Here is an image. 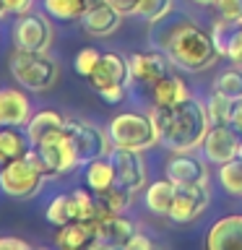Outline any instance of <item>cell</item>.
Returning <instances> with one entry per match:
<instances>
[{"instance_id":"obj_15","label":"cell","mask_w":242,"mask_h":250,"mask_svg":"<svg viewBox=\"0 0 242 250\" xmlns=\"http://www.w3.org/2000/svg\"><path fill=\"white\" fill-rule=\"evenodd\" d=\"M130 78V65H128V58L117 52H101V58L94 68V73L89 76V83L91 89H107V86H115V83H128Z\"/></svg>"},{"instance_id":"obj_44","label":"cell","mask_w":242,"mask_h":250,"mask_svg":"<svg viewBox=\"0 0 242 250\" xmlns=\"http://www.w3.org/2000/svg\"><path fill=\"white\" fill-rule=\"evenodd\" d=\"M240 159H242V144H240Z\"/></svg>"},{"instance_id":"obj_41","label":"cell","mask_w":242,"mask_h":250,"mask_svg":"<svg viewBox=\"0 0 242 250\" xmlns=\"http://www.w3.org/2000/svg\"><path fill=\"white\" fill-rule=\"evenodd\" d=\"M0 250H29V242L19 237H0Z\"/></svg>"},{"instance_id":"obj_3","label":"cell","mask_w":242,"mask_h":250,"mask_svg":"<svg viewBox=\"0 0 242 250\" xmlns=\"http://www.w3.org/2000/svg\"><path fill=\"white\" fill-rule=\"evenodd\" d=\"M44 180H50L42 156L34 146L23 159H16L11 164L0 167V190L11 198H31L42 190Z\"/></svg>"},{"instance_id":"obj_39","label":"cell","mask_w":242,"mask_h":250,"mask_svg":"<svg viewBox=\"0 0 242 250\" xmlns=\"http://www.w3.org/2000/svg\"><path fill=\"white\" fill-rule=\"evenodd\" d=\"M5 8H8V13L23 16V13H31L34 0H5Z\"/></svg>"},{"instance_id":"obj_30","label":"cell","mask_w":242,"mask_h":250,"mask_svg":"<svg viewBox=\"0 0 242 250\" xmlns=\"http://www.w3.org/2000/svg\"><path fill=\"white\" fill-rule=\"evenodd\" d=\"M73 195V206H76V222H97L99 219V198L94 190L78 188L70 193Z\"/></svg>"},{"instance_id":"obj_29","label":"cell","mask_w":242,"mask_h":250,"mask_svg":"<svg viewBox=\"0 0 242 250\" xmlns=\"http://www.w3.org/2000/svg\"><path fill=\"white\" fill-rule=\"evenodd\" d=\"M219 185L224 188V193L242 198V159L240 156L232 162L219 164Z\"/></svg>"},{"instance_id":"obj_43","label":"cell","mask_w":242,"mask_h":250,"mask_svg":"<svg viewBox=\"0 0 242 250\" xmlns=\"http://www.w3.org/2000/svg\"><path fill=\"white\" fill-rule=\"evenodd\" d=\"M195 5H216V0H193Z\"/></svg>"},{"instance_id":"obj_11","label":"cell","mask_w":242,"mask_h":250,"mask_svg":"<svg viewBox=\"0 0 242 250\" xmlns=\"http://www.w3.org/2000/svg\"><path fill=\"white\" fill-rule=\"evenodd\" d=\"M109 159L115 164V177L117 185H122L125 190L138 193L146 188V162L143 151H133V148H112Z\"/></svg>"},{"instance_id":"obj_24","label":"cell","mask_w":242,"mask_h":250,"mask_svg":"<svg viewBox=\"0 0 242 250\" xmlns=\"http://www.w3.org/2000/svg\"><path fill=\"white\" fill-rule=\"evenodd\" d=\"M175 195H177V183H172L169 177L156 180V183L146 185V206L156 216H167Z\"/></svg>"},{"instance_id":"obj_21","label":"cell","mask_w":242,"mask_h":250,"mask_svg":"<svg viewBox=\"0 0 242 250\" xmlns=\"http://www.w3.org/2000/svg\"><path fill=\"white\" fill-rule=\"evenodd\" d=\"M31 151V141L26 130L13 128V125H0V167L16 159H23Z\"/></svg>"},{"instance_id":"obj_28","label":"cell","mask_w":242,"mask_h":250,"mask_svg":"<svg viewBox=\"0 0 242 250\" xmlns=\"http://www.w3.org/2000/svg\"><path fill=\"white\" fill-rule=\"evenodd\" d=\"M214 91L226 97V99H232V102L242 99V68L232 65V68L222 70V73L216 76V81H214Z\"/></svg>"},{"instance_id":"obj_13","label":"cell","mask_w":242,"mask_h":250,"mask_svg":"<svg viewBox=\"0 0 242 250\" xmlns=\"http://www.w3.org/2000/svg\"><path fill=\"white\" fill-rule=\"evenodd\" d=\"M206 156H195V151H172V159L164 164V175L172 183H208V167Z\"/></svg>"},{"instance_id":"obj_2","label":"cell","mask_w":242,"mask_h":250,"mask_svg":"<svg viewBox=\"0 0 242 250\" xmlns=\"http://www.w3.org/2000/svg\"><path fill=\"white\" fill-rule=\"evenodd\" d=\"M161 47L175 65L185 68V70H193V73L211 68L219 58H222L216 50V44H214L211 31L201 29L198 23H187V21L172 26V31L164 37Z\"/></svg>"},{"instance_id":"obj_7","label":"cell","mask_w":242,"mask_h":250,"mask_svg":"<svg viewBox=\"0 0 242 250\" xmlns=\"http://www.w3.org/2000/svg\"><path fill=\"white\" fill-rule=\"evenodd\" d=\"M39 156H42L47 172H50V177H60V175H70V172H76L78 167H83L81 159H78V151L73 146V141L65 130L60 133H52L50 138H44L39 146H34Z\"/></svg>"},{"instance_id":"obj_27","label":"cell","mask_w":242,"mask_h":250,"mask_svg":"<svg viewBox=\"0 0 242 250\" xmlns=\"http://www.w3.org/2000/svg\"><path fill=\"white\" fill-rule=\"evenodd\" d=\"M47 222L52 227H62V224H70L76 222V206H73V195L70 193H62V195H55L50 201V206L44 211Z\"/></svg>"},{"instance_id":"obj_26","label":"cell","mask_w":242,"mask_h":250,"mask_svg":"<svg viewBox=\"0 0 242 250\" xmlns=\"http://www.w3.org/2000/svg\"><path fill=\"white\" fill-rule=\"evenodd\" d=\"M97 198H99V219H104V216H112V214H122V211L130 206L133 193L125 190L122 185H112L109 190L97 193Z\"/></svg>"},{"instance_id":"obj_20","label":"cell","mask_w":242,"mask_h":250,"mask_svg":"<svg viewBox=\"0 0 242 250\" xmlns=\"http://www.w3.org/2000/svg\"><path fill=\"white\" fill-rule=\"evenodd\" d=\"M55 242L62 250H83L97 245V224L94 222H70L58 227Z\"/></svg>"},{"instance_id":"obj_37","label":"cell","mask_w":242,"mask_h":250,"mask_svg":"<svg viewBox=\"0 0 242 250\" xmlns=\"http://www.w3.org/2000/svg\"><path fill=\"white\" fill-rule=\"evenodd\" d=\"M226 125H232V128L242 136V99H234V102H232L229 117H226Z\"/></svg>"},{"instance_id":"obj_33","label":"cell","mask_w":242,"mask_h":250,"mask_svg":"<svg viewBox=\"0 0 242 250\" xmlns=\"http://www.w3.org/2000/svg\"><path fill=\"white\" fill-rule=\"evenodd\" d=\"M99 58H101V52H99V50H94V47H83V50L76 55V60H73L76 73H78V76H83V78H89V76L94 73V68H97Z\"/></svg>"},{"instance_id":"obj_5","label":"cell","mask_w":242,"mask_h":250,"mask_svg":"<svg viewBox=\"0 0 242 250\" xmlns=\"http://www.w3.org/2000/svg\"><path fill=\"white\" fill-rule=\"evenodd\" d=\"M11 76L29 91H47L58 83L60 65L47 52L16 50L11 58Z\"/></svg>"},{"instance_id":"obj_23","label":"cell","mask_w":242,"mask_h":250,"mask_svg":"<svg viewBox=\"0 0 242 250\" xmlns=\"http://www.w3.org/2000/svg\"><path fill=\"white\" fill-rule=\"evenodd\" d=\"M86 172H83V180H86V188L94 193H104L109 190L112 185H117V177H115V164L109 156H97V159L86 162L83 164Z\"/></svg>"},{"instance_id":"obj_38","label":"cell","mask_w":242,"mask_h":250,"mask_svg":"<svg viewBox=\"0 0 242 250\" xmlns=\"http://www.w3.org/2000/svg\"><path fill=\"white\" fill-rule=\"evenodd\" d=\"M107 3L112 5L115 11H120L122 16H136L138 5H141V0H107Z\"/></svg>"},{"instance_id":"obj_10","label":"cell","mask_w":242,"mask_h":250,"mask_svg":"<svg viewBox=\"0 0 242 250\" xmlns=\"http://www.w3.org/2000/svg\"><path fill=\"white\" fill-rule=\"evenodd\" d=\"M240 133L232 128V125H211L206 138L201 144V151L206 156L208 164H224V162H232L240 156Z\"/></svg>"},{"instance_id":"obj_9","label":"cell","mask_w":242,"mask_h":250,"mask_svg":"<svg viewBox=\"0 0 242 250\" xmlns=\"http://www.w3.org/2000/svg\"><path fill=\"white\" fill-rule=\"evenodd\" d=\"M13 44L16 50H34L47 52L52 44V23L42 13H23L16 21L13 29Z\"/></svg>"},{"instance_id":"obj_6","label":"cell","mask_w":242,"mask_h":250,"mask_svg":"<svg viewBox=\"0 0 242 250\" xmlns=\"http://www.w3.org/2000/svg\"><path fill=\"white\" fill-rule=\"evenodd\" d=\"M65 133L70 136V141H73L81 164L97 159V156H109L115 148L107 130H101L99 125H94V123L78 120V117H65Z\"/></svg>"},{"instance_id":"obj_8","label":"cell","mask_w":242,"mask_h":250,"mask_svg":"<svg viewBox=\"0 0 242 250\" xmlns=\"http://www.w3.org/2000/svg\"><path fill=\"white\" fill-rule=\"evenodd\" d=\"M208 203H211L208 183H182L177 185V195L172 201V208L167 216L175 224H190L206 211Z\"/></svg>"},{"instance_id":"obj_31","label":"cell","mask_w":242,"mask_h":250,"mask_svg":"<svg viewBox=\"0 0 242 250\" xmlns=\"http://www.w3.org/2000/svg\"><path fill=\"white\" fill-rule=\"evenodd\" d=\"M172 8H175L172 0H141L136 16H141L143 21H148L154 26V23H161L164 19H167V16L172 13Z\"/></svg>"},{"instance_id":"obj_36","label":"cell","mask_w":242,"mask_h":250,"mask_svg":"<svg viewBox=\"0 0 242 250\" xmlns=\"http://www.w3.org/2000/svg\"><path fill=\"white\" fill-rule=\"evenodd\" d=\"M99 97L107 102V104H120L125 99V83H115V86H107V89L99 91Z\"/></svg>"},{"instance_id":"obj_34","label":"cell","mask_w":242,"mask_h":250,"mask_svg":"<svg viewBox=\"0 0 242 250\" xmlns=\"http://www.w3.org/2000/svg\"><path fill=\"white\" fill-rule=\"evenodd\" d=\"M224 58H229L234 65H240V68H242V23H237V29L232 31L229 42H226Z\"/></svg>"},{"instance_id":"obj_22","label":"cell","mask_w":242,"mask_h":250,"mask_svg":"<svg viewBox=\"0 0 242 250\" xmlns=\"http://www.w3.org/2000/svg\"><path fill=\"white\" fill-rule=\"evenodd\" d=\"M23 130H26L31 146H39L44 138H50L52 133L65 130V117L60 112H55V109H42V112L31 115V120L23 125Z\"/></svg>"},{"instance_id":"obj_17","label":"cell","mask_w":242,"mask_h":250,"mask_svg":"<svg viewBox=\"0 0 242 250\" xmlns=\"http://www.w3.org/2000/svg\"><path fill=\"white\" fill-rule=\"evenodd\" d=\"M206 248L208 250L242 248V214L222 216L216 224H211L206 232Z\"/></svg>"},{"instance_id":"obj_40","label":"cell","mask_w":242,"mask_h":250,"mask_svg":"<svg viewBox=\"0 0 242 250\" xmlns=\"http://www.w3.org/2000/svg\"><path fill=\"white\" fill-rule=\"evenodd\" d=\"M151 248H154V242L148 240L143 232H136V234L128 240V245H125V250H151Z\"/></svg>"},{"instance_id":"obj_35","label":"cell","mask_w":242,"mask_h":250,"mask_svg":"<svg viewBox=\"0 0 242 250\" xmlns=\"http://www.w3.org/2000/svg\"><path fill=\"white\" fill-rule=\"evenodd\" d=\"M216 11L226 21H240L242 23V0H216Z\"/></svg>"},{"instance_id":"obj_32","label":"cell","mask_w":242,"mask_h":250,"mask_svg":"<svg viewBox=\"0 0 242 250\" xmlns=\"http://www.w3.org/2000/svg\"><path fill=\"white\" fill-rule=\"evenodd\" d=\"M229 107H232V99H226V97H222V94L211 91V99L206 102V112H208L211 125H226Z\"/></svg>"},{"instance_id":"obj_18","label":"cell","mask_w":242,"mask_h":250,"mask_svg":"<svg viewBox=\"0 0 242 250\" xmlns=\"http://www.w3.org/2000/svg\"><path fill=\"white\" fill-rule=\"evenodd\" d=\"M94 224H97V245H104V248H125L128 240L138 232L136 224L130 219H125L122 214L104 216Z\"/></svg>"},{"instance_id":"obj_19","label":"cell","mask_w":242,"mask_h":250,"mask_svg":"<svg viewBox=\"0 0 242 250\" xmlns=\"http://www.w3.org/2000/svg\"><path fill=\"white\" fill-rule=\"evenodd\" d=\"M193 94L187 89L185 78L177 76V73H167L164 78H159L154 86H151V102L156 109H164V107H175L180 102L190 99Z\"/></svg>"},{"instance_id":"obj_1","label":"cell","mask_w":242,"mask_h":250,"mask_svg":"<svg viewBox=\"0 0 242 250\" xmlns=\"http://www.w3.org/2000/svg\"><path fill=\"white\" fill-rule=\"evenodd\" d=\"M156 125H159V144L169 151H195L201 148L203 138L211 128L206 104L201 99H185L175 107L151 109Z\"/></svg>"},{"instance_id":"obj_25","label":"cell","mask_w":242,"mask_h":250,"mask_svg":"<svg viewBox=\"0 0 242 250\" xmlns=\"http://www.w3.org/2000/svg\"><path fill=\"white\" fill-rule=\"evenodd\" d=\"M91 3L94 0H42L44 13L58 21H81V16Z\"/></svg>"},{"instance_id":"obj_14","label":"cell","mask_w":242,"mask_h":250,"mask_svg":"<svg viewBox=\"0 0 242 250\" xmlns=\"http://www.w3.org/2000/svg\"><path fill=\"white\" fill-rule=\"evenodd\" d=\"M122 23V13L115 11L107 0H94V3L86 8V13L81 16V26L86 34L91 37H109L120 29Z\"/></svg>"},{"instance_id":"obj_12","label":"cell","mask_w":242,"mask_h":250,"mask_svg":"<svg viewBox=\"0 0 242 250\" xmlns=\"http://www.w3.org/2000/svg\"><path fill=\"white\" fill-rule=\"evenodd\" d=\"M128 65H130V78H133L136 83L154 86L159 78H164L167 73H172V65H175V62L169 60L167 52L146 50V52L130 55V58H128Z\"/></svg>"},{"instance_id":"obj_16","label":"cell","mask_w":242,"mask_h":250,"mask_svg":"<svg viewBox=\"0 0 242 250\" xmlns=\"http://www.w3.org/2000/svg\"><path fill=\"white\" fill-rule=\"evenodd\" d=\"M29 120H31V102L26 94L16 86L0 89V125L23 128Z\"/></svg>"},{"instance_id":"obj_42","label":"cell","mask_w":242,"mask_h":250,"mask_svg":"<svg viewBox=\"0 0 242 250\" xmlns=\"http://www.w3.org/2000/svg\"><path fill=\"white\" fill-rule=\"evenodd\" d=\"M8 16V8H5V0H0V21Z\"/></svg>"},{"instance_id":"obj_4","label":"cell","mask_w":242,"mask_h":250,"mask_svg":"<svg viewBox=\"0 0 242 250\" xmlns=\"http://www.w3.org/2000/svg\"><path fill=\"white\" fill-rule=\"evenodd\" d=\"M107 133L115 148L146 151L159 144V125L151 112H120L117 117H112Z\"/></svg>"}]
</instances>
